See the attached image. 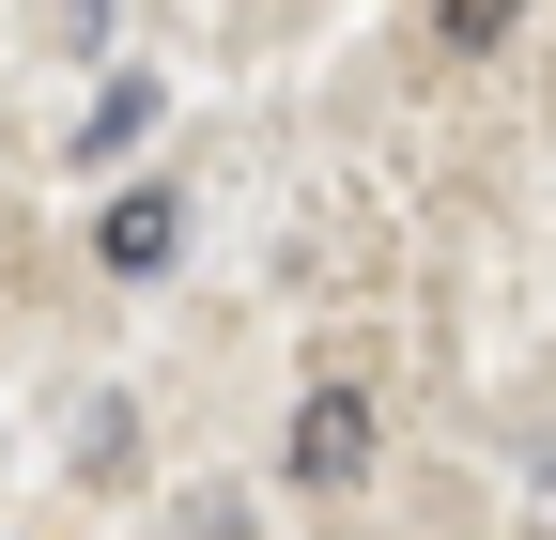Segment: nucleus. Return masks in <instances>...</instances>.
<instances>
[{
  "label": "nucleus",
  "instance_id": "obj_1",
  "mask_svg": "<svg viewBox=\"0 0 556 540\" xmlns=\"http://www.w3.org/2000/svg\"><path fill=\"white\" fill-rule=\"evenodd\" d=\"M278 463H294L309 494H340V479L371 463V386H309V401H294V433H278Z\"/></svg>",
  "mask_w": 556,
  "mask_h": 540
},
{
  "label": "nucleus",
  "instance_id": "obj_2",
  "mask_svg": "<svg viewBox=\"0 0 556 540\" xmlns=\"http://www.w3.org/2000/svg\"><path fill=\"white\" fill-rule=\"evenodd\" d=\"M170 247H186V185H124L109 217H93V262H109V279H155Z\"/></svg>",
  "mask_w": 556,
  "mask_h": 540
},
{
  "label": "nucleus",
  "instance_id": "obj_3",
  "mask_svg": "<svg viewBox=\"0 0 556 540\" xmlns=\"http://www.w3.org/2000/svg\"><path fill=\"white\" fill-rule=\"evenodd\" d=\"M139 124H155V78H109V93H93V124H78V155H124Z\"/></svg>",
  "mask_w": 556,
  "mask_h": 540
},
{
  "label": "nucleus",
  "instance_id": "obj_4",
  "mask_svg": "<svg viewBox=\"0 0 556 540\" xmlns=\"http://www.w3.org/2000/svg\"><path fill=\"white\" fill-rule=\"evenodd\" d=\"M510 16H526V0H433V47L479 62V47H510Z\"/></svg>",
  "mask_w": 556,
  "mask_h": 540
},
{
  "label": "nucleus",
  "instance_id": "obj_5",
  "mask_svg": "<svg viewBox=\"0 0 556 540\" xmlns=\"http://www.w3.org/2000/svg\"><path fill=\"white\" fill-rule=\"evenodd\" d=\"M541 510H556V463H541Z\"/></svg>",
  "mask_w": 556,
  "mask_h": 540
}]
</instances>
